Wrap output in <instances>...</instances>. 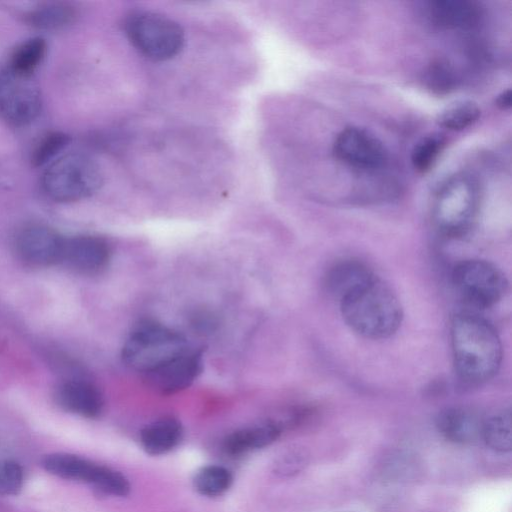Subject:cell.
Wrapping results in <instances>:
<instances>
[{
    "mask_svg": "<svg viewBox=\"0 0 512 512\" xmlns=\"http://www.w3.org/2000/svg\"><path fill=\"white\" fill-rule=\"evenodd\" d=\"M438 432L448 441L457 444H475L482 441L484 419L470 409L450 407L436 417Z\"/></svg>",
    "mask_w": 512,
    "mask_h": 512,
    "instance_id": "15",
    "label": "cell"
},
{
    "mask_svg": "<svg viewBox=\"0 0 512 512\" xmlns=\"http://www.w3.org/2000/svg\"><path fill=\"white\" fill-rule=\"evenodd\" d=\"M495 103L502 110L509 109L511 107V103H512L511 90L507 89V90L503 91L500 95H498Z\"/></svg>",
    "mask_w": 512,
    "mask_h": 512,
    "instance_id": "29",
    "label": "cell"
},
{
    "mask_svg": "<svg viewBox=\"0 0 512 512\" xmlns=\"http://www.w3.org/2000/svg\"><path fill=\"white\" fill-rule=\"evenodd\" d=\"M375 274L363 262L344 259L333 264L325 275L327 292L340 301Z\"/></svg>",
    "mask_w": 512,
    "mask_h": 512,
    "instance_id": "17",
    "label": "cell"
},
{
    "mask_svg": "<svg viewBox=\"0 0 512 512\" xmlns=\"http://www.w3.org/2000/svg\"><path fill=\"white\" fill-rule=\"evenodd\" d=\"M479 203V186L471 175L451 177L434 199L432 216L437 229L448 237L464 235L476 218Z\"/></svg>",
    "mask_w": 512,
    "mask_h": 512,
    "instance_id": "6",
    "label": "cell"
},
{
    "mask_svg": "<svg viewBox=\"0 0 512 512\" xmlns=\"http://www.w3.org/2000/svg\"><path fill=\"white\" fill-rule=\"evenodd\" d=\"M450 337L454 368L462 381L481 384L496 375L502 344L490 322L475 313H458L452 318Z\"/></svg>",
    "mask_w": 512,
    "mask_h": 512,
    "instance_id": "1",
    "label": "cell"
},
{
    "mask_svg": "<svg viewBox=\"0 0 512 512\" xmlns=\"http://www.w3.org/2000/svg\"><path fill=\"white\" fill-rule=\"evenodd\" d=\"M40 89L32 75L0 70V116L12 126H25L40 113Z\"/></svg>",
    "mask_w": 512,
    "mask_h": 512,
    "instance_id": "9",
    "label": "cell"
},
{
    "mask_svg": "<svg viewBox=\"0 0 512 512\" xmlns=\"http://www.w3.org/2000/svg\"><path fill=\"white\" fill-rule=\"evenodd\" d=\"M280 434L281 426L273 421L241 428L226 436L223 449L229 455H242L269 446Z\"/></svg>",
    "mask_w": 512,
    "mask_h": 512,
    "instance_id": "19",
    "label": "cell"
},
{
    "mask_svg": "<svg viewBox=\"0 0 512 512\" xmlns=\"http://www.w3.org/2000/svg\"><path fill=\"white\" fill-rule=\"evenodd\" d=\"M49 473L92 485L107 495L125 497L130 492L128 479L119 471L69 453H52L42 459Z\"/></svg>",
    "mask_w": 512,
    "mask_h": 512,
    "instance_id": "8",
    "label": "cell"
},
{
    "mask_svg": "<svg viewBox=\"0 0 512 512\" xmlns=\"http://www.w3.org/2000/svg\"><path fill=\"white\" fill-rule=\"evenodd\" d=\"M231 472L220 465H207L197 471L193 479L196 491L206 497L224 494L232 485Z\"/></svg>",
    "mask_w": 512,
    "mask_h": 512,
    "instance_id": "22",
    "label": "cell"
},
{
    "mask_svg": "<svg viewBox=\"0 0 512 512\" xmlns=\"http://www.w3.org/2000/svg\"><path fill=\"white\" fill-rule=\"evenodd\" d=\"M182 334L155 320L140 321L122 348L123 362L144 375L188 349Z\"/></svg>",
    "mask_w": 512,
    "mask_h": 512,
    "instance_id": "3",
    "label": "cell"
},
{
    "mask_svg": "<svg viewBox=\"0 0 512 512\" xmlns=\"http://www.w3.org/2000/svg\"><path fill=\"white\" fill-rule=\"evenodd\" d=\"M429 21L444 29H469L477 25L481 17L477 3L468 0H435L426 4Z\"/></svg>",
    "mask_w": 512,
    "mask_h": 512,
    "instance_id": "16",
    "label": "cell"
},
{
    "mask_svg": "<svg viewBox=\"0 0 512 512\" xmlns=\"http://www.w3.org/2000/svg\"><path fill=\"white\" fill-rule=\"evenodd\" d=\"M24 473L14 460L0 461V494L16 495L23 486Z\"/></svg>",
    "mask_w": 512,
    "mask_h": 512,
    "instance_id": "28",
    "label": "cell"
},
{
    "mask_svg": "<svg viewBox=\"0 0 512 512\" xmlns=\"http://www.w3.org/2000/svg\"><path fill=\"white\" fill-rule=\"evenodd\" d=\"M511 410L505 409L484 419L482 441L492 450L505 453L512 447Z\"/></svg>",
    "mask_w": 512,
    "mask_h": 512,
    "instance_id": "21",
    "label": "cell"
},
{
    "mask_svg": "<svg viewBox=\"0 0 512 512\" xmlns=\"http://www.w3.org/2000/svg\"><path fill=\"white\" fill-rule=\"evenodd\" d=\"M481 111L476 103L463 101L446 108L438 117L439 124L449 130L459 131L474 124Z\"/></svg>",
    "mask_w": 512,
    "mask_h": 512,
    "instance_id": "24",
    "label": "cell"
},
{
    "mask_svg": "<svg viewBox=\"0 0 512 512\" xmlns=\"http://www.w3.org/2000/svg\"><path fill=\"white\" fill-rule=\"evenodd\" d=\"M102 185L98 164L88 155L70 152L49 163L42 176L46 195L56 202L69 203L85 199Z\"/></svg>",
    "mask_w": 512,
    "mask_h": 512,
    "instance_id": "5",
    "label": "cell"
},
{
    "mask_svg": "<svg viewBox=\"0 0 512 512\" xmlns=\"http://www.w3.org/2000/svg\"><path fill=\"white\" fill-rule=\"evenodd\" d=\"M183 438V427L174 417H163L146 425L140 432L142 449L149 455H164L176 448Z\"/></svg>",
    "mask_w": 512,
    "mask_h": 512,
    "instance_id": "18",
    "label": "cell"
},
{
    "mask_svg": "<svg viewBox=\"0 0 512 512\" xmlns=\"http://www.w3.org/2000/svg\"><path fill=\"white\" fill-rule=\"evenodd\" d=\"M69 137L61 132L47 134L38 143L33 151L31 161L36 167L43 166L55 160L58 154L66 147Z\"/></svg>",
    "mask_w": 512,
    "mask_h": 512,
    "instance_id": "26",
    "label": "cell"
},
{
    "mask_svg": "<svg viewBox=\"0 0 512 512\" xmlns=\"http://www.w3.org/2000/svg\"><path fill=\"white\" fill-rule=\"evenodd\" d=\"M203 368V354L199 349L185 352L145 374L149 384L163 394H174L189 387Z\"/></svg>",
    "mask_w": 512,
    "mask_h": 512,
    "instance_id": "12",
    "label": "cell"
},
{
    "mask_svg": "<svg viewBox=\"0 0 512 512\" xmlns=\"http://www.w3.org/2000/svg\"><path fill=\"white\" fill-rule=\"evenodd\" d=\"M122 25L131 45L149 60H170L184 47L185 34L182 27L160 13L133 10L124 17Z\"/></svg>",
    "mask_w": 512,
    "mask_h": 512,
    "instance_id": "4",
    "label": "cell"
},
{
    "mask_svg": "<svg viewBox=\"0 0 512 512\" xmlns=\"http://www.w3.org/2000/svg\"><path fill=\"white\" fill-rule=\"evenodd\" d=\"M333 153L342 163L363 171L379 169L387 160V152L381 141L357 127H347L337 135Z\"/></svg>",
    "mask_w": 512,
    "mask_h": 512,
    "instance_id": "10",
    "label": "cell"
},
{
    "mask_svg": "<svg viewBox=\"0 0 512 512\" xmlns=\"http://www.w3.org/2000/svg\"><path fill=\"white\" fill-rule=\"evenodd\" d=\"M55 400L64 410L86 418L98 417L104 407V399L98 387L84 379L62 382L56 388Z\"/></svg>",
    "mask_w": 512,
    "mask_h": 512,
    "instance_id": "14",
    "label": "cell"
},
{
    "mask_svg": "<svg viewBox=\"0 0 512 512\" xmlns=\"http://www.w3.org/2000/svg\"><path fill=\"white\" fill-rule=\"evenodd\" d=\"M346 324L369 339H385L399 329L403 309L396 294L376 275L340 301Z\"/></svg>",
    "mask_w": 512,
    "mask_h": 512,
    "instance_id": "2",
    "label": "cell"
},
{
    "mask_svg": "<svg viewBox=\"0 0 512 512\" xmlns=\"http://www.w3.org/2000/svg\"><path fill=\"white\" fill-rule=\"evenodd\" d=\"M46 51L47 44L43 38H30L15 49L8 67L25 75H33L35 69L42 62Z\"/></svg>",
    "mask_w": 512,
    "mask_h": 512,
    "instance_id": "23",
    "label": "cell"
},
{
    "mask_svg": "<svg viewBox=\"0 0 512 512\" xmlns=\"http://www.w3.org/2000/svg\"><path fill=\"white\" fill-rule=\"evenodd\" d=\"M452 283L459 295L480 309L494 306L505 295L508 281L493 263L482 259H467L454 266Z\"/></svg>",
    "mask_w": 512,
    "mask_h": 512,
    "instance_id": "7",
    "label": "cell"
},
{
    "mask_svg": "<svg viewBox=\"0 0 512 512\" xmlns=\"http://www.w3.org/2000/svg\"><path fill=\"white\" fill-rule=\"evenodd\" d=\"M111 259V248L106 240L94 235H80L65 239L62 261L82 274H97Z\"/></svg>",
    "mask_w": 512,
    "mask_h": 512,
    "instance_id": "13",
    "label": "cell"
},
{
    "mask_svg": "<svg viewBox=\"0 0 512 512\" xmlns=\"http://www.w3.org/2000/svg\"><path fill=\"white\" fill-rule=\"evenodd\" d=\"M65 239L54 229L31 224L17 235L16 250L20 258L34 266H50L62 261Z\"/></svg>",
    "mask_w": 512,
    "mask_h": 512,
    "instance_id": "11",
    "label": "cell"
},
{
    "mask_svg": "<svg viewBox=\"0 0 512 512\" xmlns=\"http://www.w3.org/2000/svg\"><path fill=\"white\" fill-rule=\"evenodd\" d=\"M77 17L75 8L64 2L43 3L29 11L26 21L41 30H59L71 25Z\"/></svg>",
    "mask_w": 512,
    "mask_h": 512,
    "instance_id": "20",
    "label": "cell"
},
{
    "mask_svg": "<svg viewBox=\"0 0 512 512\" xmlns=\"http://www.w3.org/2000/svg\"><path fill=\"white\" fill-rule=\"evenodd\" d=\"M427 86L435 93L444 94L453 89L455 78L447 62L437 61L430 65L426 73Z\"/></svg>",
    "mask_w": 512,
    "mask_h": 512,
    "instance_id": "27",
    "label": "cell"
},
{
    "mask_svg": "<svg viewBox=\"0 0 512 512\" xmlns=\"http://www.w3.org/2000/svg\"><path fill=\"white\" fill-rule=\"evenodd\" d=\"M445 145V139L440 134H431L420 139L411 153L413 167L419 172H426L434 164Z\"/></svg>",
    "mask_w": 512,
    "mask_h": 512,
    "instance_id": "25",
    "label": "cell"
}]
</instances>
